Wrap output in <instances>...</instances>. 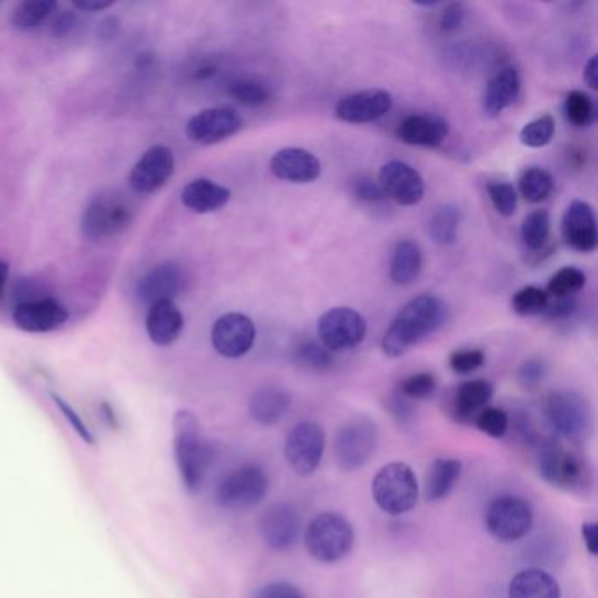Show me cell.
Segmentation results:
<instances>
[{
    "label": "cell",
    "mask_w": 598,
    "mask_h": 598,
    "mask_svg": "<svg viewBox=\"0 0 598 598\" xmlns=\"http://www.w3.org/2000/svg\"><path fill=\"white\" fill-rule=\"evenodd\" d=\"M563 111H565L567 122L577 127V129H588L595 123V118H597L595 102L588 93L581 92V90H572V92L567 93Z\"/></svg>",
    "instance_id": "37"
},
{
    "label": "cell",
    "mask_w": 598,
    "mask_h": 598,
    "mask_svg": "<svg viewBox=\"0 0 598 598\" xmlns=\"http://www.w3.org/2000/svg\"><path fill=\"white\" fill-rule=\"evenodd\" d=\"M474 425L483 434L490 435L493 439H502L509 430V414L499 407L488 406L474 418Z\"/></svg>",
    "instance_id": "42"
},
{
    "label": "cell",
    "mask_w": 598,
    "mask_h": 598,
    "mask_svg": "<svg viewBox=\"0 0 598 598\" xmlns=\"http://www.w3.org/2000/svg\"><path fill=\"white\" fill-rule=\"evenodd\" d=\"M544 413L549 425L565 441L581 444L590 439L593 416L588 402L579 393L569 390L549 393L544 402Z\"/></svg>",
    "instance_id": "7"
},
{
    "label": "cell",
    "mask_w": 598,
    "mask_h": 598,
    "mask_svg": "<svg viewBox=\"0 0 598 598\" xmlns=\"http://www.w3.org/2000/svg\"><path fill=\"white\" fill-rule=\"evenodd\" d=\"M448 306L437 295H420L409 300L393 318L381 342L383 353L400 358L428 335L435 334L448 321Z\"/></svg>",
    "instance_id": "1"
},
{
    "label": "cell",
    "mask_w": 598,
    "mask_h": 598,
    "mask_svg": "<svg viewBox=\"0 0 598 598\" xmlns=\"http://www.w3.org/2000/svg\"><path fill=\"white\" fill-rule=\"evenodd\" d=\"M562 237L577 253H593L598 246L597 218L584 200L570 202L562 216Z\"/></svg>",
    "instance_id": "18"
},
{
    "label": "cell",
    "mask_w": 598,
    "mask_h": 598,
    "mask_svg": "<svg viewBox=\"0 0 598 598\" xmlns=\"http://www.w3.org/2000/svg\"><path fill=\"white\" fill-rule=\"evenodd\" d=\"M435 390H437V378L432 372H418L413 376H407L400 383V395L404 399H428L434 395Z\"/></svg>",
    "instance_id": "43"
},
{
    "label": "cell",
    "mask_w": 598,
    "mask_h": 598,
    "mask_svg": "<svg viewBox=\"0 0 598 598\" xmlns=\"http://www.w3.org/2000/svg\"><path fill=\"white\" fill-rule=\"evenodd\" d=\"M228 95L248 107L265 106L272 100V92L264 81L255 78L235 79L228 85Z\"/></svg>",
    "instance_id": "36"
},
{
    "label": "cell",
    "mask_w": 598,
    "mask_h": 598,
    "mask_svg": "<svg viewBox=\"0 0 598 598\" xmlns=\"http://www.w3.org/2000/svg\"><path fill=\"white\" fill-rule=\"evenodd\" d=\"M449 136V123L437 114H411L397 127V137L409 146L437 148Z\"/></svg>",
    "instance_id": "23"
},
{
    "label": "cell",
    "mask_w": 598,
    "mask_h": 598,
    "mask_svg": "<svg viewBox=\"0 0 598 598\" xmlns=\"http://www.w3.org/2000/svg\"><path fill=\"white\" fill-rule=\"evenodd\" d=\"M521 93L520 72L514 67H504L486 85L485 97H483V109L486 116L497 118L506 109L513 106Z\"/></svg>",
    "instance_id": "24"
},
{
    "label": "cell",
    "mask_w": 598,
    "mask_h": 598,
    "mask_svg": "<svg viewBox=\"0 0 598 598\" xmlns=\"http://www.w3.org/2000/svg\"><path fill=\"white\" fill-rule=\"evenodd\" d=\"M393 107L392 93L386 90H364L342 97L335 106V116L344 123L378 122Z\"/></svg>",
    "instance_id": "19"
},
{
    "label": "cell",
    "mask_w": 598,
    "mask_h": 598,
    "mask_svg": "<svg viewBox=\"0 0 598 598\" xmlns=\"http://www.w3.org/2000/svg\"><path fill=\"white\" fill-rule=\"evenodd\" d=\"M57 9L53 0H25L11 13V25L18 30H36L50 20Z\"/></svg>",
    "instance_id": "34"
},
{
    "label": "cell",
    "mask_w": 598,
    "mask_h": 598,
    "mask_svg": "<svg viewBox=\"0 0 598 598\" xmlns=\"http://www.w3.org/2000/svg\"><path fill=\"white\" fill-rule=\"evenodd\" d=\"M467 20V6L462 2H453L442 9L441 18H439V29L444 34H453L456 30L463 27V23Z\"/></svg>",
    "instance_id": "47"
},
{
    "label": "cell",
    "mask_w": 598,
    "mask_h": 598,
    "mask_svg": "<svg viewBox=\"0 0 598 598\" xmlns=\"http://www.w3.org/2000/svg\"><path fill=\"white\" fill-rule=\"evenodd\" d=\"M176 169V160L171 148L153 146L137 160L130 171V188L141 195H150L164 188Z\"/></svg>",
    "instance_id": "15"
},
{
    "label": "cell",
    "mask_w": 598,
    "mask_h": 598,
    "mask_svg": "<svg viewBox=\"0 0 598 598\" xmlns=\"http://www.w3.org/2000/svg\"><path fill=\"white\" fill-rule=\"evenodd\" d=\"M379 186L386 199H392L399 206H416L425 197V181L420 172L402 160H390L379 171Z\"/></svg>",
    "instance_id": "16"
},
{
    "label": "cell",
    "mask_w": 598,
    "mask_h": 598,
    "mask_svg": "<svg viewBox=\"0 0 598 598\" xmlns=\"http://www.w3.org/2000/svg\"><path fill=\"white\" fill-rule=\"evenodd\" d=\"M486 362L485 351L481 349H460L449 356V367L451 371L460 374V376H467L472 372L481 369Z\"/></svg>",
    "instance_id": "45"
},
{
    "label": "cell",
    "mask_w": 598,
    "mask_h": 598,
    "mask_svg": "<svg viewBox=\"0 0 598 598\" xmlns=\"http://www.w3.org/2000/svg\"><path fill=\"white\" fill-rule=\"evenodd\" d=\"M418 497V477L407 463H386L372 479V499L388 516L409 513L418 504Z\"/></svg>",
    "instance_id": "5"
},
{
    "label": "cell",
    "mask_w": 598,
    "mask_h": 598,
    "mask_svg": "<svg viewBox=\"0 0 598 598\" xmlns=\"http://www.w3.org/2000/svg\"><path fill=\"white\" fill-rule=\"evenodd\" d=\"M253 598H306V595L295 584L276 581L262 586Z\"/></svg>",
    "instance_id": "49"
},
{
    "label": "cell",
    "mask_w": 598,
    "mask_h": 598,
    "mask_svg": "<svg viewBox=\"0 0 598 598\" xmlns=\"http://www.w3.org/2000/svg\"><path fill=\"white\" fill-rule=\"evenodd\" d=\"M74 27H76V16L64 13V15L58 16L57 22L53 25V34L57 37L69 36Z\"/></svg>",
    "instance_id": "53"
},
{
    "label": "cell",
    "mask_w": 598,
    "mask_h": 598,
    "mask_svg": "<svg viewBox=\"0 0 598 598\" xmlns=\"http://www.w3.org/2000/svg\"><path fill=\"white\" fill-rule=\"evenodd\" d=\"M257 339L255 323L243 313H227L214 321L211 328L213 348L225 358L248 355Z\"/></svg>",
    "instance_id": "14"
},
{
    "label": "cell",
    "mask_w": 598,
    "mask_h": 598,
    "mask_svg": "<svg viewBox=\"0 0 598 598\" xmlns=\"http://www.w3.org/2000/svg\"><path fill=\"white\" fill-rule=\"evenodd\" d=\"M586 286V274L577 267H562L556 271L549 279L546 293L549 299H565V297H576V293L581 292Z\"/></svg>",
    "instance_id": "38"
},
{
    "label": "cell",
    "mask_w": 598,
    "mask_h": 598,
    "mask_svg": "<svg viewBox=\"0 0 598 598\" xmlns=\"http://www.w3.org/2000/svg\"><path fill=\"white\" fill-rule=\"evenodd\" d=\"M511 306L520 316H539L548 309L549 295L539 286H525L514 293Z\"/></svg>",
    "instance_id": "39"
},
{
    "label": "cell",
    "mask_w": 598,
    "mask_h": 598,
    "mask_svg": "<svg viewBox=\"0 0 598 598\" xmlns=\"http://www.w3.org/2000/svg\"><path fill=\"white\" fill-rule=\"evenodd\" d=\"M8 278H9L8 262H4V260H0V293L4 292V288H6V283H8Z\"/></svg>",
    "instance_id": "56"
},
{
    "label": "cell",
    "mask_w": 598,
    "mask_h": 598,
    "mask_svg": "<svg viewBox=\"0 0 598 598\" xmlns=\"http://www.w3.org/2000/svg\"><path fill=\"white\" fill-rule=\"evenodd\" d=\"M113 4L114 2H76L74 6L81 9V11L93 13V11H106V9L111 8Z\"/></svg>",
    "instance_id": "55"
},
{
    "label": "cell",
    "mask_w": 598,
    "mask_h": 598,
    "mask_svg": "<svg viewBox=\"0 0 598 598\" xmlns=\"http://www.w3.org/2000/svg\"><path fill=\"white\" fill-rule=\"evenodd\" d=\"M584 546L588 549L591 556L598 555V523L597 521H586L581 527Z\"/></svg>",
    "instance_id": "52"
},
{
    "label": "cell",
    "mask_w": 598,
    "mask_h": 598,
    "mask_svg": "<svg viewBox=\"0 0 598 598\" xmlns=\"http://www.w3.org/2000/svg\"><path fill=\"white\" fill-rule=\"evenodd\" d=\"M551 234V216L546 209H535L521 223V239L528 250H542Z\"/></svg>",
    "instance_id": "35"
},
{
    "label": "cell",
    "mask_w": 598,
    "mask_h": 598,
    "mask_svg": "<svg viewBox=\"0 0 598 598\" xmlns=\"http://www.w3.org/2000/svg\"><path fill=\"white\" fill-rule=\"evenodd\" d=\"M302 518L297 507L278 502L265 509L260 518V535L272 551H286L299 541Z\"/></svg>",
    "instance_id": "17"
},
{
    "label": "cell",
    "mask_w": 598,
    "mask_h": 598,
    "mask_svg": "<svg viewBox=\"0 0 598 598\" xmlns=\"http://www.w3.org/2000/svg\"><path fill=\"white\" fill-rule=\"evenodd\" d=\"M555 304L549 302L548 309L544 311V316L549 320H563L569 318L570 314L576 311V297H565V299H555Z\"/></svg>",
    "instance_id": "51"
},
{
    "label": "cell",
    "mask_w": 598,
    "mask_h": 598,
    "mask_svg": "<svg viewBox=\"0 0 598 598\" xmlns=\"http://www.w3.org/2000/svg\"><path fill=\"white\" fill-rule=\"evenodd\" d=\"M423 269V253L414 241H400L393 251L390 278L399 286L413 285Z\"/></svg>",
    "instance_id": "31"
},
{
    "label": "cell",
    "mask_w": 598,
    "mask_h": 598,
    "mask_svg": "<svg viewBox=\"0 0 598 598\" xmlns=\"http://www.w3.org/2000/svg\"><path fill=\"white\" fill-rule=\"evenodd\" d=\"M537 467L546 483L565 492H584V488L591 485V469L586 458L555 439L539 444Z\"/></svg>",
    "instance_id": "3"
},
{
    "label": "cell",
    "mask_w": 598,
    "mask_h": 598,
    "mask_svg": "<svg viewBox=\"0 0 598 598\" xmlns=\"http://www.w3.org/2000/svg\"><path fill=\"white\" fill-rule=\"evenodd\" d=\"M67 320V307L53 299L27 300L18 304L13 311V323L29 334H46L57 330Z\"/></svg>",
    "instance_id": "20"
},
{
    "label": "cell",
    "mask_w": 598,
    "mask_h": 598,
    "mask_svg": "<svg viewBox=\"0 0 598 598\" xmlns=\"http://www.w3.org/2000/svg\"><path fill=\"white\" fill-rule=\"evenodd\" d=\"M534 525V509L518 495H499L488 504L485 527L493 539L511 544L520 541Z\"/></svg>",
    "instance_id": "9"
},
{
    "label": "cell",
    "mask_w": 598,
    "mask_h": 598,
    "mask_svg": "<svg viewBox=\"0 0 598 598\" xmlns=\"http://www.w3.org/2000/svg\"><path fill=\"white\" fill-rule=\"evenodd\" d=\"M509 598H562V590L546 570L525 569L511 579Z\"/></svg>",
    "instance_id": "29"
},
{
    "label": "cell",
    "mask_w": 598,
    "mask_h": 598,
    "mask_svg": "<svg viewBox=\"0 0 598 598\" xmlns=\"http://www.w3.org/2000/svg\"><path fill=\"white\" fill-rule=\"evenodd\" d=\"M232 193L225 186L214 183L211 179H193L183 188L181 200L185 207L197 214H209L228 204Z\"/></svg>",
    "instance_id": "27"
},
{
    "label": "cell",
    "mask_w": 598,
    "mask_h": 598,
    "mask_svg": "<svg viewBox=\"0 0 598 598\" xmlns=\"http://www.w3.org/2000/svg\"><path fill=\"white\" fill-rule=\"evenodd\" d=\"M462 462L456 458H437L428 469L425 479V497L430 502H439L453 492L462 476Z\"/></svg>",
    "instance_id": "30"
},
{
    "label": "cell",
    "mask_w": 598,
    "mask_h": 598,
    "mask_svg": "<svg viewBox=\"0 0 598 598\" xmlns=\"http://www.w3.org/2000/svg\"><path fill=\"white\" fill-rule=\"evenodd\" d=\"M53 400H55V404H57L58 409H60V411L64 413V416L65 418H67V421L71 423L72 428H74V430L78 432L79 437H81L83 441L88 442V444H92V434H90V430L86 428V425L85 423H83V420L79 418L78 413H76V411H74V409H72V407L69 406V404H67V402H65L64 399H60V397H57V395H53Z\"/></svg>",
    "instance_id": "50"
},
{
    "label": "cell",
    "mask_w": 598,
    "mask_h": 598,
    "mask_svg": "<svg viewBox=\"0 0 598 598\" xmlns=\"http://www.w3.org/2000/svg\"><path fill=\"white\" fill-rule=\"evenodd\" d=\"M243 129L241 114L230 107H211L192 116L186 123V136L193 143L213 146L223 143Z\"/></svg>",
    "instance_id": "13"
},
{
    "label": "cell",
    "mask_w": 598,
    "mask_h": 598,
    "mask_svg": "<svg viewBox=\"0 0 598 598\" xmlns=\"http://www.w3.org/2000/svg\"><path fill=\"white\" fill-rule=\"evenodd\" d=\"M174 451L186 488L190 492L199 490L213 462V449L204 439L199 420L192 411L183 409L174 416Z\"/></svg>",
    "instance_id": "2"
},
{
    "label": "cell",
    "mask_w": 598,
    "mask_h": 598,
    "mask_svg": "<svg viewBox=\"0 0 598 598\" xmlns=\"http://www.w3.org/2000/svg\"><path fill=\"white\" fill-rule=\"evenodd\" d=\"M584 83L590 86L591 90H598V58L597 55L586 62L584 65Z\"/></svg>",
    "instance_id": "54"
},
{
    "label": "cell",
    "mask_w": 598,
    "mask_h": 598,
    "mask_svg": "<svg viewBox=\"0 0 598 598\" xmlns=\"http://www.w3.org/2000/svg\"><path fill=\"white\" fill-rule=\"evenodd\" d=\"M185 327V318L174 302H158L148 309L146 332L157 346H171L178 341Z\"/></svg>",
    "instance_id": "25"
},
{
    "label": "cell",
    "mask_w": 598,
    "mask_h": 598,
    "mask_svg": "<svg viewBox=\"0 0 598 598\" xmlns=\"http://www.w3.org/2000/svg\"><path fill=\"white\" fill-rule=\"evenodd\" d=\"M183 286L185 276L181 267L174 262H164L155 265L137 281L136 292L139 300L151 307L158 302H174Z\"/></svg>",
    "instance_id": "21"
},
{
    "label": "cell",
    "mask_w": 598,
    "mask_h": 598,
    "mask_svg": "<svg viewBox=\"0 0 598 598\" xmlns=\"http://www.w3.org/2000/svg\"><path fill=\"white\" fill-rule=\"evenodd\" d=\"M304 542L314 560L337 563L353 549L355 530L342 514L321 513L307 525Z\"/></svg>",
    "instance_id": "6"
},
{
    "label": "cell",
    "mask_w": 598,
    "mask_h": 598,
    "mask_svg": "<svg viewBox=\"0 0 598 598\" xmlns=\"http://www.w3.org/2000/svg\"><path fill=\"white\" fill-rule=\"evenodd\" d=\"M555 120L551 114H542L534 122L527 123L520 132V141L527 148H544L555 137Z\"/></svg>",
    "instance_id": "40"
},
{
    "label": "cell",
    "mask_w": 598,
    "mask_h": 598,
    "mask_svg": "<svg viewBox=\"0 0 598 598\" xmlns=\"http://www.w3.org/2000/svg\"><path fill=\"white\" fill-rule=\"evenodd\" d=\"M544 378H546V364L539 358L527 360L525 364L521 365L520 372H518V379L525 388H535V386L541 385Z\"/></svg>",
    "instance_id": "48"
},
{
    "label": "cell",
    "mask_w": 598,
    "mask_h": 598,
    "mask_svg": "<svg viewBox=\"0 0 598 598\" xmlns=\"http://www.w3.org/2000/svg\"><path fill=\"white\" fill-rule=\"evenodd\" d=\"M351 190H353L356 199L365 202V204H379V202L386 199L385 192L379 186L378 181H374L369 176H360L356 179L353 186H351Z\"/></svg>",
    "instance_id": "46"
},
{
    "label": "cell",
    "mask_w": 598,
    "mask_h": 598,
    "mask_svg": "<svg viewBox=\"0 0 598 598\" xmlns=\"http://www.w3.org/2000/svg\"><path fill=\"white\" fill-rule=\"evenodd\" d=\"M462 223V211L455 204H444L437 207L428 221V234L435 243L451 246L458 239V230Z\"/></svg>",
    "instance_id": "32"
},
{
    "label": "cell",
    "mask_w": 598,
    "mask_h": 598,
    "mask_svg": "<svg viewBox=\"0 0 598 598\" xmlns=\"http://www.w3.org/2000/svg\"><path fill=\"white\" fill-rule=\"evenodd\" d=\"M379 428L369 416H355L346 421L335 435L334 456L339 469L355 472L362 469L376 453Z\"/></svg>",
    "instance_id": "8"
},
{
    "label": "cell",
    "mask_w": 598,
    "mask_h": 598,
    "mask_svg": "<svg viewBox=\"0 0 598 598\" xmlns=\"http://www.w3.org/2000/svg\"><path fill=\"white\" fill-rule=\"evenodd\" d=\"M271 171L276 178L307 185L321 176L320 158L304 148H283L271 158Z\"/></svg>",
    "instance_id": "22"
},
{
    "label": "cell",
    "mask_w": 598,
    "mask_h": 598,
    "mask_svg": "<svg viewBox=\"0 0 598 598\" xmlns=\"http://www.w3.org/2000/svg\"><path fill=\"white\" fill-rule=\"evenodd\" d=\"M214 72H216V67L214 65H204V67H200L197 69V74H195V78L197 79H207L213 76Z\"/></svg>",
    "instance_id": "57"
},
{
    "label": "cell",
    "mask_w": 598,
    "mask_h": 598,
    "mask_svg": "<svg viewBox=\"0 0 598 598\" xmlns=\"http://www.w3.org/2000/svg\"><path fill=\"white\" fill-rule=\"evenodd\" d=\"M292 407V395L279 386H264L251 395L250 416L262 427L278 425Z\"/></svg>",
    "instance_id": "26"
},
{
    "label": "cell",
    "mask_w": 598,
    "mask_h": 598,
    "mask_svg": "<svg viewBox=\"0 0 598 598\" xmlns=\"http://www.w3.org/2000/svg\"><path fill=\"white\" fill-rule=\"evenodd\" d=\"M367 321L351 307H332L318 320V337L321 346L330 353L353 349L364 341Z\"/></svg>",
    "instance_id": "12"
},
{
    "label": "cell",
    "mask_w": 598,
    "mask_h": 598,
    "mask_svg": "<svg viewBox=\"0 0 598 598\" xmlns=\"http://www.w3.org/2000/svg\"><path fill=\"white\" fill-rule=\"evenodd\" d=\"M486 192L490 197L492 206L495 207V211L504 216V218H511L516 213V207H518V192L511 183L506 181H493L490 185L486 186Z\"/></svg>",
    "instance_id": "41"
},
{
    "label": "cell",
    "mask_w": 598,
    "mask_h": 598,
    "mask_svg": "<svg viewBox=\"0 0 598 598\" xmlns=\"http://www.w3.org/2000/svg\"><path fill=\"white\" fill-rule=\"evenodd\" d=\"M134 220V207L118 190H106L95 195L81 218L85 239L99 243L122 234Z\"/></svg>",
    "instance_id": "4"
},
{
    "label": "cell",
    "mask_w": 598,
    "mask_h": 598,
    "mask_svg": "<svg viewBox=\"0 0 598 598\" xmlns=\"http://www.w3.org/2000/svg\"><path fill=\"white\" fill-rule=\"evenodd\" d=\"M325 446V430L314 421H300L286 435V462L295 474L302 477L313 476L323 460Z\"/></svg>",
    "instance_id": "11"
},
{
    "label": "cell",
    "mask_w": 598,
    "mask_h": 598,
    "mask_svg": "<svg viewBox=\"0 0 598 598\" xmlns=\"http://www.w3.org/2000/svg\"><path fill=\"white\" fill-rule=\"evenodd\" d=\"M518 190H520L521 197L530 204H541L555 190V179L548 169L532 165L521 172L520 179H518Z\"/></svg>",
    "instance_id": "33"
},
{
    "label": "cell",
    "mask_w": 598,
    "mask_h": 598,
    "mask_svg": "<svg viewBox=\"0 0 598 598\" xmlns=\"http://www.w3.org/2000/svg\"><path fill=\"white\" fill-rule=\"evenodd\" d=\"M493 397V385L486 379H472L458 386L453 399V414L458 421L469 423L488 407Z\"/></svg>",
    "instance_id": "28"
},
{
    "label": "cell",
    "mask_w": 598,
    "mask_h": 598,
    "mask_svg": "<svg viewBox=\"0 0 598 598\" xmlns=\"http://www.w3.org/2000/svg\"><path fill=\"white\" fill-rule=\"evenodd\" d=\"M271 488L269 476L257 465H243L221 479L216 499L228 511H250L260 506Z\"/></svg>",
    "instance_id": "10"
},
{
    "label": "cell",
    "mask_w": 598,
    "mask_h": 598,
    "mask_svg": "<svg viewBox=\"0 0 598 598\" xmlns=\"http://www.w3.org/2000/svg\"><path fill=\"white\" fill-rule=\"evenodd\" d=\"M295 356L299 360V364L304 365L311 371H327L332 367V355L327 348H323L321 344L314 341H304L300 344Z\"/></svg>",
    "instance_id": "44"
}]
</instances>
